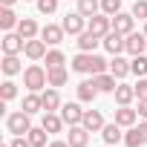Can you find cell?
Segmentation results:
<instances>
[{"label":"cell","mask_w":147,"mask_h":147,"mask_svg":"<svg viewBox=\"0 0 147 147\" xmlns=\"http://www.w3.org/2000/svg\"><path fill=\"white\" fill-rule=\"evenodd\" d=\"M66 141H69V147H87V144H90V130H87L84 124L69 127V133H66Z\"/></svg>","instance_id":"obj_12"},{"label":"cell","mask_w":147,"mask_h":147,"mask_svg":"<svg viewBox=\"0 0 147 147\" xmlns=\"http://www.w3.org/2000/svg\"><path fill=\"white\" fill-rule=\"evenodd\" d=\"M130 69H133V75L144 78V75H147V52H144V55H136V58L130 61Z\"/></svg>","instance_id":"obj_33"},{"label":"cell","mask_w":147,"mask_h":147,"mask_svg":"<svg viewBox=\"0 0 147 147\" xmlns=\"http://www.w3.org/2000/svg\"><path fill=\"white\" fill-rule=\"evenodd\" d=\"M78 12H81L84 18L98 15V12H101V0H78Z\"/></svg>","instance_id":"obj_31"},{"label":"cell","mask_w":147,"mask_h":147,"mask_svg":"<svg viewBox=\"0 0 147 147\" xmlns=\"http://www.w3.org/2000/svg\"><path fill=\"white\" fill-rule=\"evenodd\" d=\"M87 29L92 32V35H98V38H104L110 29H113V18L110 15H104V12H98V15H92V18H87Z\"/></svg>","instance_id":"obj_6"},{"label":"cell","mask_w":147,"mask_h":147,"mask_svg":"<svg viewBox=\"0 0 147 147\" xmlns=\"http://www.w3.org/2000/svg\"><path fill=\"white\" fill-rule=\"evenodd\" d=\"M61 26H63V32L66 35H72V38H78L84 29H87V18L75 9V12H66L63 15V20H61Z\"/></svg>","instance_id":"obj_3"},{"label":"cell","mask_w":147,"mask_h":147,"mask_svg":"<svg viewBox=\"0 0 147 147\" xmlns=\"http://www.w3.org/2000/svg\"><path fill=\"white\" fill-rule=\"evenodd\" d=\"M138 130H141V136H144V144H147V118L138 124Z\"/></svg>","instance_id":"obj_42"},{"label":"cell","mask_w":147,"mask_h":147,"mask_svg":"<svg viewBox=\"0 0 147 147\" xmlns=\"http://www.w3.org/2000/svg\"><path fill=\"white\" fill-rule=\"evenodd\" d=\"M81 124H84L90 133H101V130H104V115H101V110H87Z\"/></svg>","instance_id":"obj_19"},{"label":"cell","mask_w":147,"mask_h":147,"mask_svg":"<svg viewBox=\"0 0 147 147\" xmlns=\"http://www.w3.org/2000/svg\"><path fill=\"white\" fill-rule=\"evenodd\" d=\"M61 118L69 124V127H75V124H81L84 121V113L87 110H81V101H69V104H61Z\"/></svg>","instance_id":"obj_5"},{"label":"cell","mask_w":147,"mask_h":147,"mask_svg":"<svg viewBox=\"0 0 147 147\" xmlns=\"http://www.w3.org/2000/svg\"><path fill=\"white\" fill-rule=\"evenodd\" d=\"M101 40H104V38H98V35H92L90 29H84L75 43H78V52H95V49L101 46Z\"/></svg>","instance_id":"obj_15"},{"label":"cell","mask_w":147,"mask_h":147,"mask_svg":"<svg viewBox=\"0 0 147 147\" xmlns=\"http://www.w3.org/2000/svg\"><path fill=\"white\" fill-rule=\"evenodd\" d=\"M0 46H3V55H20V52H23V46H26V40H23L18 32H6V35H3V43H0Z\"/></svg>","instance_id":"obj_11"},{"label":"cell","mask_w":147,"mask_h":147,"mask_svg":"<svg viewBox=\"0 0 147 147\" xmlns=\"http://www.w3.org/2000/svg\"><path fill=\"white\" fill-rule=\"evenodd\" d=\"M133 87H136V98L138 101H147V75L138 78V84H133Z\"/></svg>","instance_id":"obj_38"},{"label":"cell","mask_w":147,"mask_h":147,"mask_svg":"<svg viewBox=\"0 0 147 147\" xmlns=\"http://www.w3.org/2000/svg\"><path fill=\"white\" fill-rule=\"evenodd\" d=\"M20 110H26L29 115L43 113V98H40V92H26V95H23V107H20Z\"/></svg>","instance_id":"obj_23"},{"label":"cell","mask_w":147,"mask_h":147,"mask_svg":"<svg viewBox=\"0 0 147 147\" xmlns=\"http://www.w3.org/2000/svg\"><path fill=\"white\" fill-rule=\"evenodd\" d=\"M66 81H69L66 66H55V69H49V87H63Z\"/></svg>","instance_id":"obj_29"},{"label":"cell","mask_w":147,"mask_h":147,"mask_svg":"<svg viewBox=\"0 0 147 147\" xmlns=\"http://www.w3.org/2000/svg\"><path fill=\"white\" fill-rule=\"evenodd\" d=\"M3 147H9V144H3Z\"/></svg>","instance_id":"obj_45"},{"label":"cell","mask_w":147,"mask_h":147,"mask_svg":"<svg viewBox=\"0 0 147 147\" xmlns=\"http://www.w3.org/2000/svg\"><path fill=\"white\" fill-rule=\"evenodd\" d=\"M101 12L110 15V18L118 15V12H121V0H101Z\"/></svg>","instance_id":"obj_36"},{"label":"cell","mask_w":147,"mask_h":147,"mask_svg":"<svg viewBox=\"0 0 147 147\" xmlns=\"http://www.w3.org/2000/svg\"><path fill=\"white\" fill-rule=\"evenodd\" d=\"M0 69H3V75H6V78H15L18 72H23L18 55H3V61H0Z\"/></svg>","instance_id":"obj_25"},{"label":"cell","mask_w":147,"mask_h":147,"mask_svg":"<svg viewBox=\"0 0 147 147\" xmlns=\"http://www.w3.org/2000/svg\"><path fill=\"white\" fill-rule=\"evenodd\" d=\"M46 46H49V43H46L43 38H32V40H26L23 55H26L29 61H43V58H46V52H49Z\"/></svg>","instance_id":"obj_8"},{"label":"cell","mask_w":147,"mask_h":147,"mask_svg":"<svg viewBox=\"0 0 147 147\" xmlns=\"http://www.w3.org/2000/svg\"><path fill=\"white\" fill-rule=\"evenodd\" d=\"M92 78H95V87H98L101 92H115V87H118V84H115L118 78L113 75V72H101V75H92Z\"/></svg>","instance_id":"obj_27"},{"label":"cell","mask_w":147,"mask_h":147,"mask_svg":"<svg viewBox=\"0 0 147 147\" xmlns=\"http://www.w3.org/2000/svg\"><path fill=\"white\" fill-rule=\"evenodd\" d=\"M43 61H46V69H55V66H63V63H66V58H63V52H61L58 46H52Z\"/></svg>","instance_id":"obj_30"},{"label":"cell","mask_w":147,"mask_h":147,"mask_svg":"<svg viewBox=\"0 0 147 147\" xmlns=\"http://www.w3.org/2000/svg\"><path fill=\"white\" fill-rule=\"evenodd\" d=\"M101 46L110 52V55H121L124 49H127V35H121V32H115V29H110L107 35H104V40H101Z\"/></svg>","instance_id":"obj_4"},{"label":"cell","mask_w":147,"mask_h":147,"mask_svg":"<svg viewBox=\"0 0 147 147\" xmlns=\"http://www.w3.org/2000/svg\"><path fill=\"white\" fill-rule=\"evenodd\" d=\"M113 121H118L121 127H136V121H138V110H133L130 104H127V107H118L115 115H113Z\"/></svg>","instance_id":"obj_18"},{"label":"cell","mask_w":147,"mask_h":147,"mask_svg":"<svg viewBox=\"0 0 147 147\" xmlns=\"http://www.w3.org/2000/svg\"><path fill=\"white\" fill-rule=\"evenodd\" d=\"M26 138H29L32 147H49V133H46L43 127H32V130L26 133Z\"/></svg>","instance_id":"obj_28"},{"label":"cell","mask_w":147,"mask_h":147,"mask_svg":"<svg viewBox=\"0 0 147 147\" xmlns=\"http://www.w3.org/2000/svg\"><path fill=\"white\" fill-rule=\"evenodd\" d=\"M18 23H20V18L15 15L12 6H0V29H3V32H12V29H18Z\"/></svg>","instance_id":"obj_21"},{"label":"cell","mask_w":147,"mask_h":147,"mask_svg":"<svg viewBox=\"0 0 147 147\" xmlns=\"http://www.w3.org/2000/svg\"><path fill=\"white\" fill-rule=\"evenodd\" d=\"M124 52L133 55V58H136V55H144V52H147V35H144V32H130V35H127V49H124Z\"/></svg>","instance_id":"obj_10"},{"label":"cell","mask_w":147,"mask_h":147,"mask_svg":"<svg viewBox=\"0 0 147 147\" xmlns=\"http://www.w3.org/2000/svg\"><path fill=\"white\" fill-rule=\"evenodd\" d=\"M23 40H32V38H40V26L32 20V18H20V23H18V29H15Z\"/></svg>","instance_id":"obj_16"},{"label":"cell","mask_w":147,"mask_h":147,"mask_svg":"<svg viewBox=\"0 0 147 147\" xmlns=\"http://www.w3.org/2000/svg\"><path fill=\"white\" fill-rule=\"evenodd\" d=\"M9 147H32V144H29V138H26V136H15V138L9 141Z\"/></svg>","instance_id":"obj_39"},{"label":"cell","mask_w":147,"mask_h":147,"mask_svg":"<svg viewBox=\"0 0 147 147\" xmlns=\"http://www.w3.org/2000/svg\"><path fill=\"white\" fill-rule=\"evenodd\" d=\"M130 12H133V18H136V20H147V0H136Z\"/></svg>","instance_id":"obj_37"},{"label":"cell","mask_w":147,"mask_h":147,"mask_svg":"<svg viewBox=\"0 0 147 147\" xmlns=\"http://www.w3.org/2000/svg\"><path fill=\"white\" fill-rule=\"evenodd\" d=\"M113 95H115V104H118V107H127V104L136 101V87H130V84H118Z\"/></svg>","instance_id":"obj_22"},{"label":"cell","mask_w":147,"mask_h":147,"mask_svg":"<svg viewBox=\"0 0 147 147\" xmlns=\"http://www.w3.org/2000/svg\"><path fill=\"white\" fill-rule=\"evenodd\" d=\"M6 130L12 136H26L32 130V115L26 110H18V113H9L6 115Z\"/></svg>","instance_id":"obj_2"},{"label":"cell","mask_w":147,"mask_h":147,"mask_svg":"<svg viewBox=\"0 0 147 147\" xmlns=\"http://www.w3.org/2000/svg\"><path fill=\"white\" fill-rule=\"evenodd\" d=\"M133 26H136L133 12H118V15H113V29H115V32L130 35V32H133Z\"/></svg>","instance_id":"obj_14"},{"label":"cell","mask_w":147,"mask_h":147,"mask_svg":"<svg viewBox=\"0 0 147 147\" xmlns=\"http://www.w3.org/2000/svg\"><path fill=\"white\" fill-rule=\"evenodd\" d=\"M69 69L81 72V75H90V72H92V52H78L75 58L69 61Z\"/></svg>","instance_id":"obj_13"},{"label":"cell","mask_w":147,"mask_h":147,"mask_svg":"<svg viewBox=\"0 0 147 147\" xmlns=\"http://www.w3.org/2000/svg\"><path fill=\"white\" fill-rule=\"evenodd\" d=\"M124 144H127V147H141V144H144L141 130H138V127H127V133H124Z\"/></svg>","instance_id":"obj_32"},{"label":"cell","mask_w":147,"mask_h":147,"mask_svg":"<svg viewBox=\"0 0 147 147\" xmlns=\"http://www.w3.org/2000/svg\"><path fill=\"white\" fill-rule=\"evenodd\" d=\"M63 118H61V113H43V121H40V127L49 133V136H55V133H61L63 130Z\"/></svg>","instance_id":"obj_20"},{"label":"cell","mask_w":147,"mask_h":147,"mask_svg":"<svg viewBox=\"0 0 147 147\" xmlns=\"http://www.w3.org/2000/svg\"><path fill=\"white\" fill-rule=\"evenodd\" d=\"M49 147H69V141H66V138H52Z\"/></svg>","instance_id":"obj_41"},{"label":"cell","mask_w":147,"mask_h":147,"mask_svg":"<svg viewBox=\"0 0 147 147\" xmlns=\"http://www.w3.org/2000/svg\"><path fill=\"white\" fill-rule=\"evenodd\" d=\"M35 6L40 15H55L58 12V0H35Z\"/></svg>","instance_id":"obj_35"},{"label":"cell","mask_w":147,"mask_h":147,"mask_svg":"<svg viewBox=\"0 0 147 147\" xmlns=\"http://www.w3.org/2000/svg\"><path fill=\"white\" fill-rule=\"evenodd\" d=\"M110 72H113V75L121 81V78H127V75H130L133 69H130V61H127V58H121V55H113V61H110Z\"/></svg>","instance_id":"obj_26"},{"label":"cell","mask_w":147,"mask_h":147,"mask_svg":"<svg viewBox=\"0 0 147 147\" xmlns=\"http://www.w3.org/2000/svg\"><path fill=\"white\" fill-rule=\"evenodd\" d=\"M101 138H104V144H118V141H124L121 124H118V121H113V124H104V130H101Z\"/></svg>","instance_id":"obj_24"},{"label":"cell","mask_w":147,"mask_h":147,"mask_svg":"<svg viewBox=\"0 0 147 147\" xmlns=\"http://www.w3.org/2000/svg\"><path fill=\"white\" fill-rule=\"evenodd\" d=\"M18 95V84L12 81V78H6L3 84H0V98H3V101H12Z\"/></svg>","instance_id":"obj_34"},{"label":"cell","mask_w":147,"mask_h":147,"mask_svg":"<svg viewBox=\"0 0 147 147\" xmlns=\"http://www.w3.org/2000/svg\"><path fill=\"white\" fill-rule=\"evenodd\" d=\"M40 38H43L49 46H61L63 38H66V32H63L61 23H46V26H40Z\"/></svg>","instance_id":"obj_7"},{"label":"cell","mask_w":147,"mask_h":147,"mask_svg":"<svg viewBox=\"0 0 147 147\" xmlns=\"http://www.w3.org/2000/svg\"><path fill=\"white\" fill-rule=\"evenodd\" d=\"M23 87L29 92H43L49 87V69H43L40 63H29L23 69Z\"/></svg>","instance_id":"obj_1"},{"label":"cell","mask_w":147,"mask_h":147,"mask_svg":"<svg viewBox=\"0 0 147 147\" xmlns=\"http://www.w3.org/2000/svg\"><path fill=\"white\" fill-rule=\"evenodd\" d=\"M18 0H0V6H15Z\"/></svg>","instance_id":"obj_43"},{"label":"cell","mask_w":147,"mask_h":147,"mask_svg":"<svg viewBox=\"0 0 147 147\" xmlns=\"http://www.w3.org/2000/svg\"><path fill=\"white\" fill-rule=\"evenodd\" d=\"M136 110H138V118H147V101H138Z\"/></svg>","instance_id":"obj_40"},{"label":"cell","mask_w":147,"mask_h":147,"mask_svg":"<svg viewBox=\"0 0 147 147\" xmlns=\"http://www.w3.org/2000/svg\"><path fill=\"white\" fill-rule=\"evenodd\" d=\"M144 35H147V20H144Z\"/></svg>","instance_id":"obj_44"},{"label":"cell","mask_w":147,"mask_h":147,"mask_svg":"<svg viewBox=\"0 0 147 147\" xmlns=\"http://www.w3.org/2000/svg\"><path fill=\"white\" fill-rule=\"evenodd\" d=\"M43 98V113H58L61 110V95H58V87H46L40 92Z\"/></svg>","instance_id":"obj_17"},{"label":"cell","mask_w":147,"mask_h":147,"mask_svg":"<svg viewBox=\"0 0 147 147\" xmlns=\"http://www.w3.org/2000/svg\"><path fill=\"white\" fill-rule=\"evenodd\" d=\"M98 87H95V78H87V81H81L78 87H75V95H78V101L81 104H92L95 98H98Z\"/></svg>","instance_id":"obj_9"}]
</instances>
